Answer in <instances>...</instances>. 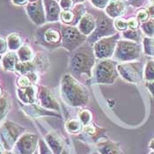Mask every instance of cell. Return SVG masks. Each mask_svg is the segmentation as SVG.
Instances as JSON below:
<instances>
[{"label":"cell","mask_w":154,"mask_h":154,"mask_svg":"<svg viewBox=\"0 0 154 154\" xmlns=\"http://www.w3.org/2000/svg\"><path fill=\"white\" fill-rule=\"evenodd\" d=\"M94 50L93 45L85 42L83 45L71 52L69 70L74 78H80L85 75L92 78V70L95 64Z\"/></svg>","instance_id":"obj_1"},{"label":"cell","mask_w":154,"mask_h":154,"mask_svg":"<svg viewBox=\"0 0 154 154\" xmlns=\"http://www.w3.org/2000/svg\"><path fill=\"white\" fill-rule=\"evenodd\" d=\"M61 95L71 107H84L89 101L88 89L71 74H65L61 80Z\"/></svg>","instance_id":"obj_2"},{"label":"cell","mask_w":154,"mask_h":154,"mask_svg":"<svg viewBox=\"0 0 154 154\" xmlns=\"http://www.w3.org/2000/svg\"><path fill=\"white\" fill-rule=\"evenodd\" d=\"M61 25L58 21L48 22L37 28L35 33L36 43L49 50L62 47Z\"/></svg>","instance_id":"obj_3"},{"label":"cell","mask_w":154,"mask_h":154,"mask_svg":"<svg viewBox=\"0 0 154 154\" xmlns=\"http://www.w3.org/2000/svg\"><path fill=\"white\" fill-rule=\"evenodd\" d=\"M90 13L94 17L96 27L94 31L87 37V42L94 45L97 41L101 38L116 35L118 31L114 25V19L110 18L107 13L101 10L90 9Z\"/></svg>","instance_id":"obj_4"},{"label":"cell","mask_w":154,"mask_h":154,"mask_svg":"<svg viewBox=\"0 0 154 154\" xmlns=\"http://www.w3.org/2000/svg\"><path fill=\"white\" fill-rule=\"evenodd\" d=\"M142 49L140 43L129 40H119L113 57L116 62H133L141 57Z\"/></svg>","instance_id":"obj_5"},{"label":"cell","mask_w":154,"mask_h":154,"mask_svg":"<svg viewBox=\"0 0 154 154\" xmlns=\"http://www.w3.org/2000/svg\"><path fill=\"white\" fill-rule=\"evenodd\" d=\"M119 76L117 63L115 60L101 59L95 66V82L103 85H112Z\"/></svg>","instance_id":"obj_6"},{"label":"cell","mask_w":154,"mask_h":154,"mask_svg":"<svg viewBox=\"0 0 154 154\" xmlns=\"http://www.w3.org/2000/svg\"><path fill=\"white\" fill-rule=\"evenodd\" d=\"M25 128L18 123L6 121L0 128V143L5 151H11L16 142L24 134Z\"/></svg>","instance_id":"obj_7"},{"label":"cell","mask_w":154,"mask_h":154,"mask_svg":"<svg viewBox=\"0 0 154 154\" xmlns=\"http://www.w3.org/2000/svg\"><path fill=\"white\" fill-rule=\"evenodd\" d=\"M62 47L70 52H73L83 45L87 41V36L83 35L77 26L69 25H61Z\"/></svg>","instance_id":"obj_8"},{"label":"cell","mask_w":154,"mask_h":154,"mask_svg":"<svg viewBox=\"0 0 154 154\" xmlns=\"http://www.w3.org/2000/svg\"><path fill=\"white\" fill-rule=\"evenodd\" d=\"M144 66L141 62H127L117 64V71L124 80L137 84L143 79Z\"/></svg>","instance_id":"obj_9"},{"label":"cell","mask_w":154,"mask_h":154,"mask_svg":"<svg viewBox=\"0 0 154 154\" xmlns=\"http://www.w3.org/2000/svg\"><path fill=\"white\" fill-rule=\"evenodd\" d=\"M120 34L117 33L114 35L107 36L100 39L93 45L96 58L108 59L113 57L117 42L120 40Z\"/></svg>","instance_id":"obj_10"},{"label":"cell","mask_w":154,"mask_h":154,"mask_svg":"<svg viewBox=\"0 0 154 154\" xmlns=\"http://www.w3.org/2000/svg\"><path fill=\"white\" fill-rule=\"evenodd\" d=\"M39 143L38 136L33 133H25L13 147L14 154H35Z\"/></svg>","instance_id":"obj_11"},{"label":"cell","mask_w":154,"mask_h":154,"mask_svg":"<svg viewBox=\"0 0 154 154\" xmlns=\"http://www.w3.org/2000/svg\"><path fill=\"white\" fill-rule=\"evenodd\" d=\"M26 12L31 21L36 26H42L47 22L46 13L44 10L43 1L36 0L35 2H29L26 5Z\"/></svg>","instance_id":"obj_12"},{"label":"cell","mask_w":154,"mask_h":154,"mask_svg":"<svg viewBox=\"0 0 154 154\" xmlns=\"http://www.w3.org/2000/svg\"><path fill=\"white\" fill-rule=\"evenodd\" d=\"M85 13L86 9L83 4H77L69 11H62L60 14V20L64 25L76 26Z\"/></svg>","instance_id":"obj_13"},{"label":"cell","mask_w":154,"mask_h":154,"mask_svg":"<svg viewBox=\"0 0 154 154\" xmlns=\"http://www.w3.org/2000/svg\"><path fill=\"white\" fill-rule=\"evenodd\" d=\"M37 97L40 100L41 107L49 110L59 111V104L56 100V97L48 87L43 85L40 86Z\"/></svg>","instance_id":"obj_14"},{"label":"cell","mask_w":154,"mask_h":154,"mask_svg":"<svg viewBox=\"0 0 154 154\" xmlns=\"http://www.w3.org/2000/svg\"><path fill=\"white\" fill-rule=\"evenodd\" d=\"M129 5L127 0H110L105 8V12L110 18L116 19L125 13Z\"/></svg>","instance_id":"obj_15"},{"label":"cell","mask_w":154,"mask_h":154,"mask_svg":"<svg viewBox=\"0 0 154 154\" xmlns=\"http://www.w3.org/2000/svg\"><path fill=\"white\" fill-rule=\"evenodd\" d=\"M46 13L47 22H57L60 20L61 7L59 2L56 0H42Z\"/></svg>","instance_id":"obj_16"},{"label":"cell","mask_w":154,"mask_h":154,"mask_svg":"<svg viewBox=\"0 0 154 154\" xmlns=\"http://www.w3.org/2000/svg\"><path fill=\"white\" fill-rule=\"evenodd\" d=\"M17 95L24 104H34L38 95V87L35 85H30L26 88H18Z\"/></svg>","instance_id":"obj_17"},{"label":"cell","mask_w":154,"mask_h":154,"mask_svg":"<svg viewBox=\"0 0 154 154\" xmlns=\"http://www.w3.org/2000/svg\"><path fill=\"white\" fill-rule=\"evenodd\" d=\"M95 27H96V21L94 17L90 12H86L78 24L79 30L87 37L94 31Z\"/></svg>","instance_id":"obj_18"},{"label":"cell","mask_w":154,"mask_h":154,"mask_svg":"<svg viewBox=\"0 0 154 154\" xmlns=\"http://www.w3.org/2000/svg\"><path fill=\"white\" fill-rule=\"evenodd\" d=\"M45 141L54 154H62L64 143L63 139L56 133H48L45 136Z\"/></svg>","instance_id":"obj_19"},{"label":"cell","mask_w":154,"mask_h":154,"mask_svg":"<svg viewBox=\"0 0 154 154\" xmlns=\"http://www.w3.org/2000/svg\"><path fill=\"white\" fill-rule=\"evenodd\" d=\"M97 150L100 154H123L118 143L107 140L98 143Z\"/></svg>","instance_id":"obj_20"},{"label":"cell","mask_w":154,"mask_h":154,"mask_svg":"<svg viewBox=\"0 0 154 154\" xmlns=\"http://www.w3.org/2000/svg\"><path fill=\"white\" fill-rule=\"evenodd\" d=\"M2 65L5 71H14L17 63L20 62L16 51H9L2 57Z\"/></svg>","instance_id":"obj_21"},{"label":"cell","mask_w":154,"mask_h":154,"mask_svg":"<svg viewBox=\"0 0 154 154\" xmlns=\"http://www.w3.org/2000/svg\"><path fill=\"white\" fill-rule=\"evenodd\" d=\"M26 114L32 116H59L57 114H55L53 112H50L46 108L42 107H39L34 104H30L26 107Z\"/></svg>","instance_id":"obj_22"},{"label":"cell","mask_w":154,"mask_h":154,"mask_svg":"<svg viewBox=\"0 0 154 154\" xmlns=\"http://www.w3.org/2000/svg\"><path fill=\"white\" fill-rule=\"evenodd\" d=\"M17 55L20 62H30L35 58V53L33 48L29 45H22L17 50Z\"/></svg>","instance_id":"obj_23"},{"label":"cell","mask_w":154,"mask_h":154,"mask_svg":"<svg viewBox=\"0 0 154 154\" xmlns=\"http://www.w3.org/2000/svg\"><path fill=\"white\" fill-rule=\"evenodd\" d=\"M8 48L11 51H17L23 45V39L21 35L18 33H12L6 38Z\"/></svg>","instance_id":"obj_24"},{"label":"cell","mask_w":154,"mask_h":154,"mask_svg":"<svg viewBox=\"0 0 154 154\" xmlns=\"http://www.w3.org/2000/svg\"><path fill=\"white\" fill-rule=\"evenodd\" d=\"M122 37L125 40L132 41L137 43H140L143 39L142 35V30L137 28V29H127L124 32H122Z\"/></svg>","instance_id":"obj_25"},{"label":"cell","mask_w":154,"mask_h":154,"mask_svg":"<svg viewBox=\"0 0 154 154\" xmlns=\"http://www.w3.org/2000/svg\"><path fill=\"white\" fill-rule=\"evenodd\" d=\"M11 107V100L8 94H4L0 97V120L4 118Z\"/></svg>","instance_id":"obj_26"},{"label":"cell","mask_w":154,"mask_h":154,"mask_svg":"<svg viewBox=\"0 0 154 154\" xmlns=\"http://www.w3.org/2000/svg\"><path fill=\"white\" fill-rule=\"evenodd\" d=\"M143 53L148 57H154V39L152 37H143Z\"/></svg>","instance_id":"obj_27"},{"label":"cell","mask_w":154,"mask_h":154,"mask_svg":"<svg viewBox=\"0 0 154 154\" xmlns=\"http://www.w3.org/2000/svg\"><path fill=\"white\" fill-rule=\"evenodd\" d=\"M143 79L146 80V82L154 81V60L147 61L144 66Z\"/></svg>","instance_id":"obj_28"},{"label":"cell","mask_w":154,"mask_h":154,"mask_svg":"<svg viewBox=\"0 0 154 154\" xmlns=\"http://www.w3.org/2000/svg\"><path fill=\"white\" fill-rule=\"evenodd\" d=\"M66 130L69 131L70 133H79V131H82L83 127H82V122L79 120H76V119H72L69 120L66 122Z\"/></svg>","instance_id":"obj_29"},{"label":"cell","mask_w":154,"mask_h":154,"mask_svg":"<svg viewBox=\"0 0 154 154\" xmlns=\"http://www.w3.org/2000/svg\"><path fill=\"white\" fill-rule=\"evenodd\" d=\"M141 30L147 37H152L154 35V18L149 19L147 21L140 24Z\"/></svg>","instance_id":"obj_30"},{"label":"cell","mask_w":154,"mask_h":154,"mask_svg":"<svg viewBox=\"0 0 154 154\" xmlns=\"http://www.w3.org/2000/svg\"><path fill=\"white\" fill-rule=\"evenodd\" d=\"M114 25L116 29L120 32H124L125 30L128 29V20L122 17L116 18V20H114Z\"/></svg>","instance_id":"obj_31"},{"label":"cell","mask_w":154,"mask_h":154,"mask_svg":"<svg viewBox=\"0 0 154 154\" xmlns=\"http://www.w3.org/2000/svg\"><path fill=\"white\" fill-rule=\"evenodd\" d=\"M92 118H93L92 113L88 109H83L82 111H80V113H79V120H80V122L83 123L84 125L90 124V122L92 121Z\"/></svg>","instance_id":"obj_32"},{"label":"cell","mask_w":154,"mask_h":154,"mask_svg":"<svg viewBox=\"0 0 154 154\" xmlns=\"http://www.w3.org/2000/svg\"><path fill=\"white\" fill-rule=\"evenodd\" d=\"M149 12L146 10V8H139L136 13V18L140 23H143L149 20Z\"/></svg>","instance_id":"obj_33"},{"label":"cell","mask_w":154,"mask_h":154,"mask_svg":"<svg viewBox=\"0 0 154 154\" xmlns=\"http://www.w3.org/2000/svg\"><path fill=\"white\" fill-rule=\"evenodd\" d=\"M17 85L19 88H26L29 86L30 85H33L29 77L27 75H21L18 79H17Z\"/></svg>","instance_id":"obj_34"},{"label":"cell","mask_w":154,"mask_h":154,"mask_svg":"<svg viewBox=\"0 0 154 154\" xmlns=\"http://www.w3.org/2000/svg\"><path fill=\"white\" fill-rule=\"evenodd\" d=\"M82 131H83V133L85 135L93 137V136H95V135H96L98 130H97V127L95 126L94 124L90 123V124L85 125V127L82 129Z\"/></svg>","instance_id":"obj_35"},{"label":"cell","mask_w":154,"mask_h":154,"mask_svg":"<svg viewBox=\"0 0 154 154\" xmlns=\"http://www.w3.org/2000/svg\"><path fill=\"white\" fill-rule=\"evenodd\" d=\"M39 154H54L51 149L48 147L46 141L43 140H39Z\"/></svg>","instance_id":"obj_36"},{"label":"cell","mask_w":154,"mask_h":154,"mask_svg":"<svg viewBox=\"0 0 154 154\" xmlns=\"http://www.w3.org/2000/svg\"><path fill=\"white\" fill-rule=\"evenodd\" d=\"M59 5L62 11H69L75 5V0H60Z\"/></svg>","instance_id":"obj_37"},{"label":"cell","mask_w":154,"mask_h":154,"mask_svg":"<svg viewBox=\"0 0 154 154\" xmlns=\"http://www.w3.org/2000/svg\"><path fill=\"white\" fill-rule=\"evenodd\" d=\"M92 5L99 10H103L107 7L110 0H90Z\"/></svg>","instance_id":"obj_38"},{"label":"cell","mask_w":154,"mask_h":154,"mask_svg":"<svg viewBox=\"0 0 154 154\" xmlns=\"http://www.w3.org/2000/svg\"><path fill=\"white\" fill-rule=\"evenodd\" d=\"M128 20V28L129 29H137L140 26V22L136 17H131Z\"/></svg>","instance_id":"obj_39"},{"label":"cell","mask_w":154,"mask_h":154,"mask_svg":"<svg viewBox=\"0 0 154 154\" xmlns=\"http://www.w3.org/2000/svg\"><path fill=\"white\" fill-rule=\"evenodd\" d=\"M8 49L7 40L5 36L0 35V56L3 54H5Z\"/></svg>","instance_id":"obj_40"},{"label":"cell","mask_w":154,"mask_h":154,"mask_svg":"<svg viewBox=\"0 0 154 154\" xmlns=\"http://www.w3.org/2000/svg\"><path fill=\"white\" fill-rule=\"evenodd\" d=\"M131 6L135 8H142L143 5H146L149 0H127Z\"/></svg>","instance_id":"obj_41"},{"label":"cell","mask_w":154,"mask_h":154,"mask_svg":"<svg viewBox=\"0 0 154 154\" xmlns=\"http://www.w3.org/2000/svg\"><path fill=\"white\" fill-rule=\"evenodd\" d=\"M146 87L148 88V90L151 93V94L154 97V81L146 82Z\"/></svg>","instance_id":"obj_42"},{"label":"cell","mask_w":154,"mask_h":154,"mask_svg":"<svg viewBox=\"0 0 154 154\" xmlns=\"http://www.w3.org/2000/svg\"><path fill=\"white\" fill-rule=\"evenodd\" d=\"M12 2L15 5H26L28 4L27 0H12Z\"/></svg>","instance_id":"obj_43"},{"label":"cell","mask_w":154,"mask_h":154,"mask_svg":"<svg viewBox=\"0 0 154 154\" xmlns=\"http://www.w3.org/2000/svg\"><path fill=\"white\" fill-rule=\"evenodd\" d=\"M146 10L149 12V15H150L152 18H154V5L150 4V5L146 7Z\"/></svg>","instance_id":"obj_44"},{"label":"cell","mask_w":154,"mask_h":154,"mask_svg":"<svg viewBox=\"0 0 154 154\" xmlns=\"http://www.w3.org/2000/svg\"><path fill=\"white\" fill-rule=\"evenodd\" d=\"M149 146H150V148H151V149H152V150L154 151V139H152V140L151 141L150 144H149Z\"/></svg>","instance_id":"obj_45"},{"label":"cell","mask_w":154,"mask_h":154,"mask_svg":"<svg viewBox=\"0 0 154 154\" xmlns=\"http://www.w3.org/2000/svg\"><path fill=\"white\" fill-rule=\"evenodd\" d=\"M5 148L3 147V145L0 143V154H3L4 153V152H5Z\"/></svg>","instance_id":"obj_46"},{"label":"cell","mask_w":154,"mask_h":154,"mask_svg":"<svg viewBox=\"0 0 154 154\" xmlns=\"http://www.w3.org/2000/svg\"><path fill=\"white\" fill-rule=\"evenodd\" d=\"M85 1V0H75V2H76L77 4H82Z\"/></svg>","instance_id":"obj_47"},{"label":"cell","mask_w":154,"mask_h":154,"mask_svg":"<svg viewBox=\"0 0 154 154\" xmlns=\"http://www.w3.org/2000/svg\"><path fill=\"white\" fill-rule=\"evenodd\" d=\"M3 154H14V153H13V152H10V151H5Z\"/></svg>","instance_id":"obj_48"},{"label":"cell","mask_w":154,"mask_h":154,"mask_svg":"<svg viewBox=\"0 0 154 154\" xmlns=\"http://www.w3.org/2000/svg\"><path fill=\"white\" fill-rule=\"evenodd\" d=\"M2 96V88L0 87V97Z\"/></svg>","instance_id":"obj_49"},{"label":"cell","mask_w":154,"mask_h":154,"mask_svg":"<svg viewBox=\"0 0 154 154\" xmlns=\"http://www.w3.org/2000/svg\"><path fill=\"white\" fill-rule=\"evenodd\" d=\"M27 1H28V3H29V2H35L36 0H27Z\"/></svg>","instance_id":"obj_50"},{"label":"cell","mask_w":154,"mask_h":154,"mask_svg":"<svg viewBox=\"0 0 154 154\" xmlns=\"http://www.w3.org/2000/svg\"><path fill=\"white\" fill-rule=\"evenodd\" d=\"M151 4H152V5H154V0H151Z\"/></svg>","instance_id":"obj_51"},{"label":"cell","mask_w":154,"mask_h":154,"mask_svg":"<svg viewBox=\"0 0 154 154\" xmlns=\"http://www.w3.org/2000/svg\"><path fill=\"white\" fill-rule=\"evenodd\" d=\"M1 60H2V57L0 56V62H1Z\"/></svg>","instance_id":"obj_52"},{"label":"cell","mask_w":154,"mask_h":154,"mask_svg":"<svg viewBox=\"0 0 154 154\" xmlns=\"http://www.w3.org/2000/svg\"><path fill=\"white\" fill-rule=\"evenodd\" d=\"M150 154H154V152H151Z\"/></svg>","instance_id":"obj_53"},{"label":"cell","mask_w":154,"mask_h":154,"mask_svg":"<svg viewBox=\"0 0 154 154\" xmlns=\"http://www.w3.org/2000/svg\"><path fill=\"white\" fill-rule=\"evenodd\" d=\"M56 1H57V2H59L60 0H56Z\"/></svg>","instance_id":"obj_54"},{"label":"cell","mask_w":154,"mask_h":154,"mask_svg":"<svg viewBox=\"0 0 154 154\" xmlns=\"http://www.w3.org/2000/svg\"><path fill=\"white\" fill-rule=\"evenodd\" d=\"M35 154H37V153H35Z\"/></svg>","instance_id":"obj_55"},{"label":"cell","mask_w":154,"mask_h":154,"mask_svg":"<svg viewBox=\"0 0 154 154\" xmlns=\"http://www.w3.org/2000/svg\"><path fill=\"white\" fill-rule=\"evenodd\" d=\"M153 60H154V59H153Z\"/></svg>","instance_id":"obj_56"}]
</instances>
